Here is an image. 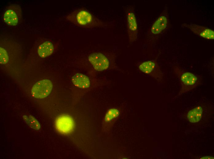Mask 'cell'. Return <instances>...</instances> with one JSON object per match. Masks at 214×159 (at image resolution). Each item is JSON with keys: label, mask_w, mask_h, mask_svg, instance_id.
<instances>
[{"label": "cell", "mask_w": 214, "mask_h": 159, "mask_svg": "<svg viewBox=\"0 0 214 159\" xmlns=\"http://www.w3.org/2000/svg\"><path fill=\"white\" fill-rule=\"evenodd\" d=\"M66 19L76 26L85 28L92 29L105 25L101 21L83 9L74 10L68 15Z\"/></svg>", "instance_id": "cell-1"}, {"label": "cell", "mask_w": 214, "mask_h": 159, "mask_svg": "<svg viewBox=\"0 0 214 159\" xmlns=\"http://www.w3.org/2000/svg\"><path fill=\"white\" fill-rule=\"evenodd\" d=\"M53 88V84L49 80L44 79L35 83L31 89L32 96L37 98H43L50 93Z\"/></svg>", "instance_id": "cell-2"}, {"label": "cell", "mask_w": 214, "mask_h": 159, "mask_svg": "<svg viewBox=\"0 0 214 159\" xmlns=\"http://www.w3.org/2000/svg\"><path fill=\"white\" fill-rule=\"evenodd\" d=\"M127 23L129 40L131 42L137 38V19L133 8H128L126 10Z\"/></svg>", "instance_id": "cell-3"}, {"label": "cell", "mask_w": 214, "mask_h": 159, "mask_svg": "<svg viewBox=\"0 0 214 159\" xmlns=\"http://www.w3.org/2000/svg\"><path fill=\"white\" fill-rule=\"evenodd\" d=\"M88 59L94 69L97 71H103L109 67V62L108 59L102 53L91 54L89 55Z\"/></svg>", "instance_id": "cell-4"}, {"label": "cell", "mask_w": 214, "mask_h": 159, "mask_svg": "<svg viewBox=\"0 0 214 159\" xmlns=\"http://www.w3.org/2000/svg\"><path fill=\"white\" fill-rule=\"evenodd\" d=\"M57 130L60 133L67 134L71 132L74 127L73 118L67 115H62L59 116L55 121Z\"/></svg>", "instance_id": "cell-5"}, {"label": "cell", "mask_w": 214, "mask_h": 159, "mask_svg": "<svg viewBox=\"0 0 214 159\" xmlns=\"http://www.w3.org/2000/svg\"><path fill=\"white\" fill-rule=\"evenodd\" d=\"M73 84L76 87L81 88H88L90 85V81L86 75L80 73H77L71 78Z\"/></svg>", "instance_id": "cell-6"}, {"label": "cell", "mask_w": 214, "mask_h": 159, "mask_svg": "<svg viewBox=\"0 0 214 159\" xmlns=\"http://www.w3.org/2000/svg\"><path fill=\"white\" fill-rule=\"evenodd\" d=\"M190 29L195 33L200 36L208 39H214V32L212 30L202 26L192 24Z\"/></svg>", "instance_id": "cell-7"}, {"label": "cell", "mask_w": 214, "mask_h": 159, "mask_svg": "<svg viewBox=\"0 0 214 159\" xmlns=\"http://www.w3.org/2000/svg\"><path fill=\"white\" fill-rule=\"evenodd\" d=\"M167 24L166 17L164 15L161 16L153 24L151 29V32L154 34L160 33L166 28Z\"/></svg>", "instance_id": "cell-8"}, {"label": "cell", "mask_w": 214, "mask_h": 159, "mask_svg": "<svg viewBox=\"0 0 214 159\" xmlns=\"http://www.w3.org/2000/svg\"><path fill=\"white\" fill-rule=\"evenodd\" d=\"M54 47L53 44L50 42L46 41L38 47V53L41 57L44 58L51 55L54 51Z\"/></svg>", "instance_id": "cell-9"}, {"label": "cell", "mask_w": 214, "mask_h": 159, "mask_svg": "<svg viewBox=\"0 0 214 159\" xmlns=\"http://www.w3.org/2000/svg\"><path fill=\"white\" fill-rule=\"evenodd\" d=\"M16 11L12 9L7 10L4 14L5 22L8 25L15 26L17 24L18 21V16Z\"/></svg>", "instance_id": "cell-10"}, {"label": "cell", "mask_w": 214, "mask_h": 159, "mask_svg": "<svg viewBox=\"0 0 214 159\" xmlns=\"http://www.w3.org/2000/svg\"><path fill=\"white\" fill-rule=\"evenodd\" d=\"M202 113V108L200 106H197L188 112V119L192 123L198 122L201 118Z\"/></svg>", "instance_id": "cell-11"}, {"label": "cell", "mask_w": 214, "mask_h": 159, "mask_svg": "<svg viewBox=\"0 0 214 159\" xmlns=\"http://www.w3.org/2000/svg\"><path fill=\"white\" fill-rule=\"evenodd\" d=\"M182 81L186 85H192L196 82L197 78L193 74L189 72L184 73L181 77Z\"/></svg>", "instance_id": "cell-12"}, {"label": "cell", "mask_w": 214, "mask_h": 159, "mask_svg": "<svg viewBox=\"0 0 214 159\" xmlns=\"http://www.w3.org/2000/svg\"><path fill=\"white\" fill-rule=\"evenodd\" d=\"M23 117L25 122L31 128L36 130L40 129V124L34 117L31 115H24Z\"/></svg>", "instance_id": "cell-13"}, {"label": "cell", "mask_w": 214, "mask_h": 159, "mask_svg": "<svg viewBox=\"0 0 214 159\" xmlns=\"http://www.w3.org/2000/svg\"><path fill=\"white\" fill-rule=\"evenodd\" d=\"M155 66V63L150 61L145 62L139 66L140 69L143 72L146 73H150L154 69Z\"/></svg>", "instance_id": "cell-14"}, {"label": "cell", "mask_w": 214, "mask_h": 159, "mask_svg": "<svg viewBox=\"0 0 214 159\" xmlns=\"http://www.w3.org/2000/svg\"><path fill=\"white\" fill-rule=\"evenodd\" d=\"M119 114L118 110L116 108L109 109L106 113L105 118L106 122H109L113 119L117 117Z\"/></svg>", "instance_id": "cell-15"}, {"label": "cell", "mask_w": 214, "mask_h": 159, "mask_svg": "<svg viewBox=\"0 0 214 159\" xmlns=\"http://www.w3.org/2000/svg\"><path fill=\"white\" fill-rule=\"evenodd\" d=\"M0 63L5 64L8 61V56L6 51L3 48L0 47Z\"/></svg>", "instance_id": "cell-16"}, {"label": "cell", "mask_w": 214, "mask_h": 159, "mask_svg": "<svg viewBox=\"0 0 214 159\" xmlns=\"http://www.w3.org/2000/svg\"><path fill=\"white\" fill-rule=\"evenodd\" d=\"M214 158L213 157H210L209 156H206L205 157H203L201 159H213Z\"/></svg>", "instance_id": "cell-17"}]
</instances>
